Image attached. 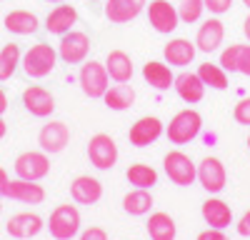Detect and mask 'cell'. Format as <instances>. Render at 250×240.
Listing matches in <instances>:
<instances>
[{
  "instance_id": "1",
  "label": "cell",
  "mask_w": 250,
  "mask_h": 240,
  "mask_svg": "<svg viewBox=\"0 0 250 240\" xmlns=\"http://www.w3.org/2000/svg\"><path fill=\"white\" fill-rule=\"evenodd\" d=\"M20 65H23V70H25L28 78L40 80V78H45V75H50L55 70V65H58V50L50 48L48 43H35L23 55Z\"/></svg>"
},
{
  "instance_id": "2",
  "label": "cell",
  "mask_w": 250,
  "mask_h": 240,
  "mask_svg": "<svg viewBox=\"0 0 250 240\" xmlns=\"http://www.w3.org/2000/svg\"><path fill=\"white\" fill-rule=\"evenodd\" d=\"M200 128H203L200 113L188 108V110H180V113L173 115V120H170V125L165 128V133H168V140L173 145H185V143H190L193 138H198Z\"/></svg>"
},
{
  "instance_id": "3",
  "label": "cell",
  "mask_w": 250,
  "mask_h": 240,
  "mask_svg": "<svg viewBox=\"0 0 250 240\" xmlns=\"http://www.w3.org/2000/svg\"><path fill=\"white\" fill-rule=\"evenodd\" d=\"M48 230L55 240H73L80 233V213L75 205H58L50 213Z\"/></svg>"
},
{
  "instance_id": "4",
  "label": "cell",
  "mask_w": 250,
  "mask_h": 240,
  "mask_svg": "<svg viewBox=\"0 0 250 240\" xmlns=\"http://www.w3.org/2000/svg\"><path fill=\"white\" fill-rule=\"evenodd\" d=\"M78 83H80V90L85 93L88 98H103L105 90L110 88V75H108V68L98 63V60H90L80 68V75H78Z\"/></svg>"
},
{
  "instance_id": "5",
  "label": "cell",
  "mask_w": 250,
  "mask_h": 240,
  "mask_svg": "<svg viewBox=\"0 0 250 240\" xmlns=\"http://www.w3.org/2000/svg\"><path fill=\"white\" fill-rule=\"evenodd\" d=\"M163 168H165V175H168L175 185H193L195 178H198V168L190 158L180 150H170L168 155L163 158Z\"/></svg>"
},
{
  "instance_id": "6",
  "label": "cell",
  "mask_w": 250,
  "mask_h": 240,
  "mask_svg": "<svg viewBox=\"0 0 250 240\" xmlns=\"http://www.w3.org/2000/svg\"><path fill=\"white\" fill-rule=\"evenodd\" d=\"M90 50V38L80 30H68L65 35H60V45H58V58L68 65H78L88 58Z\"/></svg>"
},
{
  "instance_id": "7",
  "label": "cell",
  "mask_w": 250,
  "mask_h": 240,
  "mask_svg": "<svg viewBox=\"0 0 250 240\" xmlns=\"http://www.w3.org/2000/svg\"><path fill=\"white\" fill-rule=\"evenodd\" d=\"M15 175L23 178V180H43L50 173V158L48 153H38V150H28V153H20L15 158Z\"/></svg>"
},
{
  "instance_id": "8",
  "label": "cell",
  "mask_w": 250,
  "mask_h": 240,
  "mask_svg": "<svg viewBox=\"0 0 250 240\" xmlns=\"http://www.w3.org/2000/svg\"><path fill=\"white\" fill-rule=\"evenodd\" d=\"M88 158H90V163L98 170H110L118 163V145H115V140L110 135H105V133L93 135L90 143H88Z\"/></svg>"
},
{
  "instance_id": "9",
  "label": "cell",
  "mask_w": 250,
  "mask_h": 240,
  "mask_svg": "<svg viewBox=\"0 0 250 240\" xmlns=\"http://www.w3.org/2000/svg\"><path fill=\"white\" fill-rule=\"evenodd\" d=\"M148 20H150L153 30L168 35V33H173V30L178 28V23H180L178 5H173L170 0H150V5H148Z\"/></svg>"
},
{
  "instance_id": "10",
  "label": "cell",
  "mask_w": 250,
  "mask_h": 240,
  "mask_svg": "<svg viewBox=\"0 0 250 240\" xmlns=\"http://www.w3.org/2000/svg\"><path fill=\"white\" fill-rule=\"evenodd\" d=\"M68 143H70V128L65 123H60V120H50L38 133V145L50 155L62 153Z\"/></svg>"
},
{
  "instance_id": "11",
  "label": "cell",
  "mask_w": 250,
  "mask_h": 240,
  "mask_svg": "<svg viewBox=\"0 0 250 240\" xmlns=\"http://www.w3.org/2000/svg\"><path fill=\"white\" fill-rule=\"evenodd\" d=\"M3 195L10 200H18V203H28V205H38L45 200L43 185H38V180H23V178L10 180L3 190Z\"/></svg>"
},
{
  "instance_id": "12",
  "label": "cell",
  "mask_w": 250,
  "mask_h": 240,
  "mask_svg": "<svg viewBox=\"0 0 250 240\" xmlns=\"http://www.w3.org/2000/svg\"><path fill=\"white\" fill-rule=\"evenodd\" d=\"M160 135H163V120L153 118V115H145V118L135 120V123L130 125V130H128V140L135 148H145V145L155 143Z\"/></svg>"
},
{
  "instance_id": "13",
  "label": "cell",
  "mask_w": 250,
  "mask_h": 240,
  "mask_svg": "<svg viewBox=\"0 0 250 240\" xmlns=\"http://www.w3.org/2000/svg\"><path fill=\"white\" fill-rule=\"evenodd\" d=\"M198 180H200V185L208 193H220L225 188V183H228L225 165L220 163L218 158H203L200 165H198Z\"/></svg>"
},
{
  "instance_id": "14",
  "label": "cell",
  "mask_w": 250,
  "mask_h": 240,
  "mask_svg": "<svg viewBox=\"0 0 250 240\" xmlns=\"http://www.w3.org/2000/svg\"><path fill=\"white\" fill-rule=\"evenodd\" d=\"M23 105L35 118H48L55 110V98L43 85H30V88L23 90Z\"/></svg>"
},
{
  "instance_id": "15",
  "label": "cell",
  "mask_w": 250,
  "mask_h": 240,
  "mask_svg": "<svg viewBox=\"0 0 250 240\" xmlns=\"http://www.w3.org/2000/svg\"><path fill=\"white\" fill-rule=\"evenodd\" d=\"M223 38H225V25L220 23L218 18H208L205 23L198 28L195 35V48L200 53H215L223 45Z\"/></svg>"
},
{
  "instance_id": "16",
  "label": "cell",
  "mask_w": 250,
  "mask_h": 240,
  "mask_svg": "<svg viewBox=\"0 0 250 240\" xmlns=\"http://www.w3.org/2000/svg\"><path fill=\"white\" fill-rule=\"evenodd\" d=\"M5 230H8L10 238L30 240V238H35L40 230H43V218L35 215V213H18V215H13L8 220Z\"/></svg>"
},
{
  "instance_id": "17",
  "label": "cell",
  "mask_w": 250,
  "mask_h": 240,
  "mask_svg": "<svg viewBox=\"0 0 250 240\" xmlns=\"http://www.w3.org/2000/svg\"><path fill=\"white\" fill-rule=\"evenodd\" d=\"M70 198L78 205H95L103 198V183L90 175H80L70 183Z\"/></svg>"
},
{
  "instance_id": "18",
  "label": "cell",
  "mask_w": 250,
  "mask_h": 240,
  "mask_svg": "<svg viewBox=\"0 0 250 240\" xmlns=\"http://www.w3.org/2000/svg\"><path fill=\"white\" fill-rule=\"evenodd\" d=\"M148 5L145 0H108L105 3V18L110 20V23H130V20H135L143 8Z\"/></svg>"
},
{
  "instance_id": "19",
  "label": "cell",
  "mask_w": 250,
  "mask_h": 240,
  "mask_svg": "<svg viewBox=\"0 0 250 240\" xmlns=\"http://www.w3.org/2000/svg\"><path fill=\"white\" fill-rule=\"evenodd\" d=\"M195 53H198L195 43H190V40H185V38H175V40H170V43L163 48L165 63H168V65H175V68L190 65L193 60H195Z\"/></svg>"
},
{
  "instance_id": "20",
  "label": "cell",
  "mask_w": 250,
  "mask_h": 240,
  "mask_svg": "<svg viewBox=\"0 0 250 240\" xmlns=\"http://www.w3.org/2000/svg\"><path fill=\"white\" fill-rule=\"evenodd\" d=\"M173 88H175V93L180 95L183 103H188V105L200 103L203 95H205V85H203V80L198 78V73H180V75L175 78Z\"/></svg>"
},
{
  "instance_id": "21",
  "label": "cell",
  "mask_w": 250,
  "mask_h": 240,
  "mask_svg": "<svg viewBox=\"0 0 250 240\" xmlns=\"http://www.w3.org/2000/svg\"><path fill=\"white\" fill-rule=\"evenodd\" d=\"M78 23V10L73 5H58L45 18V30L53 35H65Z\"/></svg>"
},
{
  "instance_id": "22",
  "label": "cell",
  "mask_w": 250,
  "mask_h": 240,
  "mask_svg": "<svg viewBox=\"0 0 250 240\" xmlns=\"http://www.w3.org/2000/svg\"><path fill=\"white\" fill-rule=\"evenodd\" d=\"M203 218H205V223L210 228L225 230L228 225L233 223V210H230V205H228L225 200L210 198V200H205V203H203Z\"/></svg>"
},
{
  "instance_id": "23",
  "label": "cell",
  "mask_w": 250,
  "mask_h": 240,
  "mask_svg": "<svg viewBox=\"0 0 250 240\" xmlns=\"http://www.w3.org/2000/svg\"><path fill=\"white\" fill-rule=\"evenodd\" d=\"M143 78L145 83L153 85L155 90H168L175 83V75L168 68V63H160V60H150V63L143 65Z\"/></svg>"
},
{
  "instance_id": "24",
  "label": "cell",
  "mask_w": 250,
  "mask_h": 240,
  "mask_svg": "<svg viewBox=\"0 0 250 240\" xmlns=\"http://www.w3.org/2000/svg\"><path fill=\"white\" fill-rule=\"evenodd\" d=\"M5 28L13 35H33L40 28V20L30 10H10L5 15Z\"/></svg>"
},
{
  "instance_id": "25",
  "label": "cell",
  "mask_w": 250,
  "mask_h": 240,
  "mask_svg": "<svg viewBox=\"0 0 250 240\" xmlns=\"http://www.w3.org/2000/svg\"><path fill=\"white\" fill-rule=\"evenodd\" d=\"M105 68L115 83H128L133 78V60L125 50H110L105 58Z\"/></svg>"
},
{
  "instance_id": "26",
  "label": "cell",
  "mask_w": 250,
  "mask_h": 240,
  "mask_svg": "<svg viewBox=\"0 0 250 240\" xmlns=\"http://www.w3.org/2000/svg\"><path fill=\"white\" fill-rule=\"evenodd\" d=\"M148 235L150 240H175L178 225L168 213H153L148 220Z\"/></svg>"
},
{
  "instance_id": "27",
  "label": "cell",
  "mask_w": 250,
  "mask_h": 240,
  "mask_svg": "<svg viewBox=\"0 0 250 240\" xmlns=\"http://www.w3.org/2000/svg\"><path fill=\"white\" fill-rule=\"evenodd\" d=\"M103 100H105V105L115 113L120 110H128L133 103H135V90L130 85H125V83H118L113 88L105 90V95H103Z\"/></svg>"
},
{
  "instance_id": "28",
  "label": "cell",
  "mask_w": 250,
  "mask_h": 240,
  "mask_svg": "<svg viewBox=\"0 0 250 240\" xmlns=\"http://www.w3.org/2000/svg\"><path fill=\"white\" fill-rule=\"evenodd\" d=\"M123 208H125L128 215H145L153 208V195L145 188H135L123 198Z\"/></svg>"
},
{
  "instance_id": "29",
  "label": "cell",
  "mask_w": 250,
  "mask_h": 240,
  "mask_svg": "<svg viewBox=\"0 0 250 240\" xmlns=\"http://www.w3.org/2000/svg\"><path fill=\"white\" fill-rule=\"evenodd\" d=\"M125 178H128V183L130 185H135V188H153L155 183H158V173H155V168H150V165H145V163H135V165H130L128 170H125Z\"/></svg>"
},
{
  "instance_id": "30",
  "label": "cell",
  "mask_w": 250,
  "mask_h": 240,
  "mask_svg": "<svg viewBox=\"0 0 250 240\" xmlns=\"http://www.w3.org/2000/svg\"><path fill=\"white\" fill-rule=\"evenodd\" d=\"M198 78L203 80L205 88H213V90H225L228 88V73L220 65H213V63L198 65Z\"/></svg>"
},
{
  "instance_id": "31",
  "label": "cell",
  "mask_w": 250,
  "mask_h": 240,
  "mask_svg": "<svg viewBox=\"0 0 250 240\" xmlns=\"http://www.w3.org/2000/svg\"><path fill=\"white\" fill-rule=\"evenodd\" d=\"M20 60H23V55H20V48L15 43L3 45V50H0V80H10L20 65Z\"/></svg>"
},
{
  "instance_id": "32",
  "label": "cell",
  "mask_w": 250,
  "mask_h": 240,
  "mask_svg": "<svg viewBox=\"0 0 250 240\" xmlns=\"http://www.w3.org/2000/svg\"><path fill=\"white\" fill-rule=\"evenodd\" d=\"M203 10H205L203 0H180V3H178V15H180L183 23H188V25L198 23L200 15H203Z\"/></svg>"
},
{
  "instance_id": "33",
  "label": "cell",
  "mask_w": 250,
  "mask_h": 240,
  "mask_svg": "<svg viewBox=\"0 0 250 240\" xmlns=\"http://www.w3.org/2000/svg\"><path fill=\"white\" fill-rule=\"evenodd\" d=\"M240 50L243 45H228L223 53H220V68L225 73H238V60H240Z\"/></svg>"
},
{
  "instance_id": "34",
  "label": "cell",
  "mask_w": 250,
  "mask_h": 240,
  "mask_svg": "<svg viewBox=\"0 0 250 240\" xmlns=\"http://www.w3.org/2000/svg\"><path fill=\"white\" fill-rule=\"evenodd\" d=\"M233 118L238 120L240 125H250V98H243L240 103L233 110Z\"/></svg>"
},
{
  "instance_id": "35",
  "label": "cell",
  "mask_w": 250,
  "mask_h": 240,
  "mask_svg": "<svg viewBox=\"0 0 250 240\" xmlns=\"http://www.w3.org/2000/svg\"><path fill=\"white\" fill-rule=\"evenodd\" d=\"M203 3H205V10H210L215 15H223V13L230 10L233 0H203Z\"/></svg>"
},
{
  "instance_id": "36",
  "label": "cell",
  "mask_w": 250,
  "mask_h": 240,
  "mask_svg": "<svg viewBox=\"0 0 250 240\" xmlns=\"http://www.w3.org/2000/svg\"><path fill=\"white\" fill-rule=\"evenodd\" d=\"M238 73L250 78V45H243L240 50V60H238Z\"/></svg>"
},
{
  "instance_id": "37",
  "label": "cell",
  "mask_w": 250,
  "mask_h": 240,
  "mask_svg": "<svg viewBox=\"0 0 250 240\" xmlns=\"http://www.w3.org/2000/svg\"><path fill=\"white\" fill-rule=\"evenodd\" d=\"M80 240H108V233L103 230V228H85L80 233Z\"/></svg>"
},
{
  "instance_id": "38",
  "label": "cell",
  "mask_w": 250,
  "mask_h": 240,
  "mask_svg": "<svg viewBox=\"0 0 250 240\" xmlns=\"http://www.w3.org/2000/svg\"><path fill=\"white\" fill-rule=\"evenodd\" d=\"M198 240H230V238H228L220 228H208L198 235Z\"/></svg>"
},
{
  "instance_id": "39",
  "label": "cell",
  "mask_w": 250,
  "mask_h": 240,
  "mask_svg": "<svg viewBox=\"0 0 250 240\" xmlns=\"http://www.w3.org/2000/svg\"><path fill=\"white\" fill-rule=\"evenodd\" d=\"M235 228H238V233H240L243 238H250V210L243 213V218L238 220V225H235Z\"/></svg>"
},
{
  "instance_id": "40",
  "label": "cell",
  "mask_w": 250,
  "mask_h": 240,
  "mask_svg": "<svg viewBox=\"0 0 250 240\" xmlns=\"http://www.w3.org/2000/svg\"><path fill=\"white\" fill-rule=\"evenodd\" d=\"M10 183V178H8V170L5 168H0V198H3V190H5V185Z\"/></svg>"
},
{
  "instance_id": "41",
  "label": "cell",
  "mask_w": 250,
  "mask_h": 240,
  "mask_svg": "<svg viewBox=\"0 0 250 240\" xmlns=\"http://www.w3.org/2000/svg\"><path fill=\"white\" fill-rule=\"evenodd\" d=\"M8 110V95H5V90L0 88V115H3Z\"/></svg>"
},
{
  "instance_id": "42",
  "label": "cell",
  "mask_w": 250,
  "mask_h": 240,
  "mask_svg": "<svg viewBox=\"0 0 250 240\" xmlns=\"http://www.w3.org/2000/svg\"><path fill=\"white\" fill-rule=\"evenodd\" d=\"M5 133H8V123H5V120H3V115H0V140L5 138Z\"/></svg>"
},
{
  "instance_id": "43",
  "label": "cell",
  "mask_w": 250,
  "mask_h": 240,
  "mask_svg": "<svg viewBox=\"0 0 250 240\" xmlns=\"http://www.w3.org/2000/svg\"><path fill=\"white\" fill-rule=\"evenodd\" d=\"M243 30H245V38L250 40V15L245 18V25H243Z\"/></svg>"
},
{
  "instance_id": "44",
  "label": "cell",
  "mask_w": 250,
  "mask_h": 240,
  "mask_svg": "<svg viewBox=\"0 0 250 240\" xmlns=\"http://www.w3.org/2000/svg\"><path fill=\"white\" fill-rule=\"evenodd\" d=\"M45 3H65V0H45Z\"/></svg>"
},
{
  "instance_id": "45",
  "label": "cell",
  "mask_w": 250,
  "mask_h": 240,
  "mask_svg": "<svg viewBox=\"0 0 250 240\" xmlns=\"http://www.w3.org/2000/svg\"><path fill=\"white\" fill-rule=\"evenodd\" d=\"M243 5H248V8H250V0H243Z\"/></svg>"
},
{
  "instance_id": "46",
  "label": "cell",
  "mask_w": 250,
  "mask_h": 240,
  "mask_svg": "<svg viewBox=\"0 0 250 240\" xmlns=\"http://www.w3.org/2000/svg\"><path fill=\"white\" fill-rule=\"evenodd\" d=\"M0 213H3V203H0Z\"/></svg>"
},
{
  "instance_id": "47",
  "label": "cell",
  "mask_w": 250,
  "mask_h": 240,
  "mask_svg": "<svg viewBox=\"0 0 250 240\" xmlns=\"http://www.w3.org/2000/svg\"><path fill=\"white\" fill-rule=\"evenodd\" d=\"M248 148H250V138H248Z\"/></svg>"
}]
</instances>
